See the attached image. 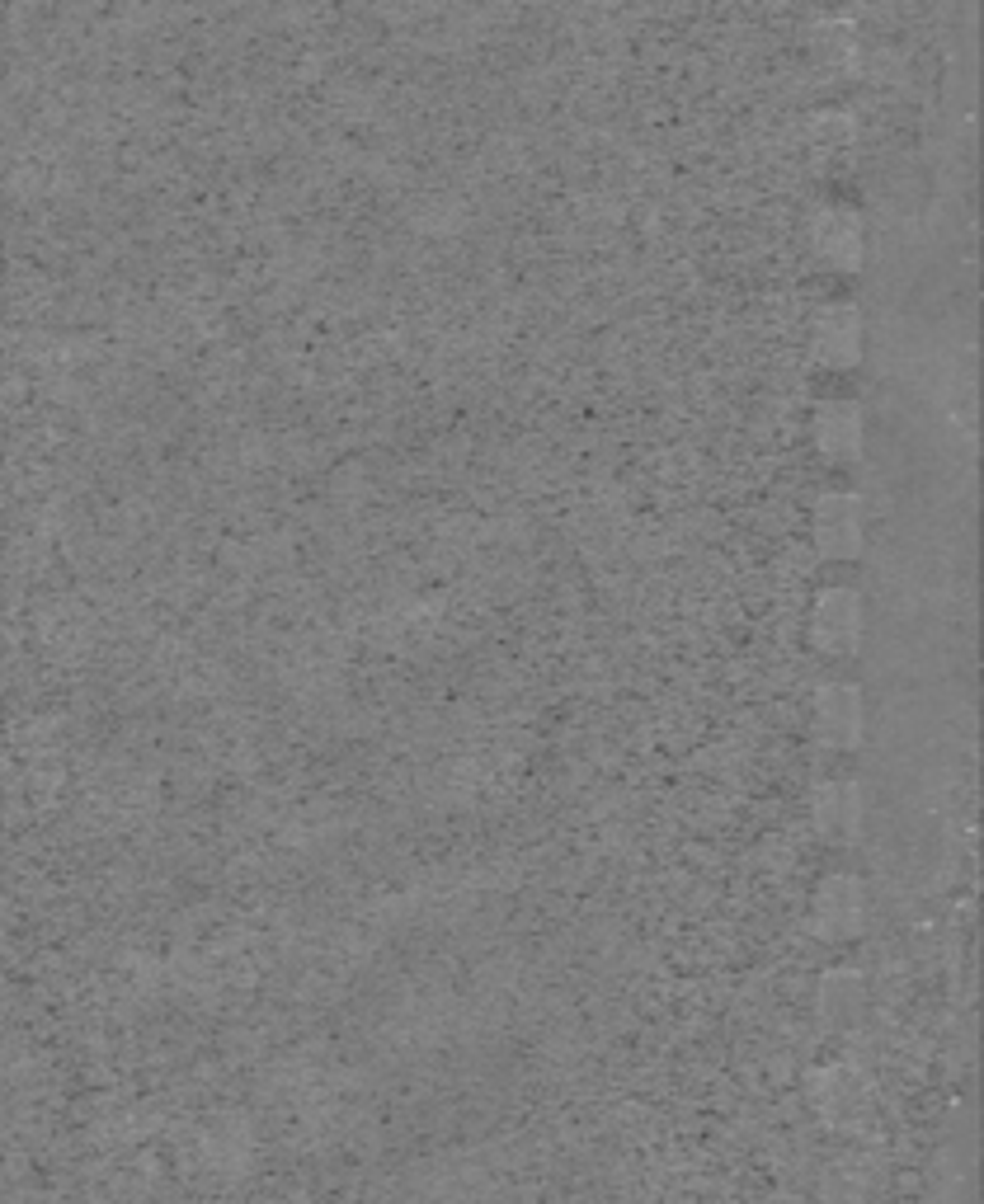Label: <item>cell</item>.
<instances>
[{
    "label": "cell",
    "instance_id": "obj_3",
    "mask_svg": "<svg viewBox=\"0 0 984 1204\" xmlns=\"http://www.w3.org/2000/svg\"><path fill=\"white\" fill-rule=\"evenodd\" d=\"M858 438V419H852V410H825V442L829 448H838V442H852Z\"/></svg>",
    "mask_w": 984,
    "mask_h": 1204
},
{
    "label": "cell",
    "instance_id": "obj_1",
    "mask_svg": "<svg viewBox=\"0 0 984 1204\" xmlns=\"http://www.w3.org/2000/svg\"><path fill=\"white\" fill-rule=\"evenodd\" d=\"M820 631L834 635L829 645H848L858 631V603L848 593H825L820 597Z\"/></svg>",
    "mask_w": 984,
    "mask_h": 1204
},
{
    "label": "cell",
    "instance_id": "obj_2",
    "mask_svg": "<svg viewBox=\"0 0 984 1204\" xmlns=\"http://www.w3.org/2000/svg\"><path fill=\"white\" fill-rule=\"evenodd\" d=\"M820 536H825L829 551L852 546V504L848 500H829L825 509H820Z\"/></svg>",
    "mask_w": 984,
    "mask_h": 1204
}]
</instances>
